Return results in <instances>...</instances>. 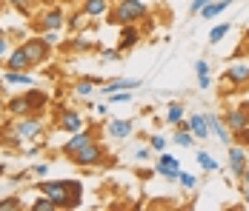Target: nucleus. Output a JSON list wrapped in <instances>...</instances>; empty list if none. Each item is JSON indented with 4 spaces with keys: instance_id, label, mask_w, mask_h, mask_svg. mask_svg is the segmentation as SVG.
<instances>
[{
    "instance_id": "27",
    "label": "nucleus",
    "mask_w": 249,
    "mask_h": 211,
    "mask_svg": "<svg viewBox=\"0 0 249 211\" xmlns=\"http://www.w3.org/2000/svg\"><path fill=\"white\" fill-rule=\"evenodd\" d=\"M69 183V209H77L83 203V183L80 180H66Z\"/></svg>"
},
{
    "instance_id": "28",
    "label": "nucleus",
    "mask_w": 249,
    "mask_h": 211,
    "mask_svg": "<svg viewBox=\"0 0 249 211\" xmlns=\"http://www.w3.org/2000/svg\"><path fill=\"white\" fill-rule=\"evenodd\" d=\"M172 143L180 146V148H192V146H195V134H192L189 129H178L172 134Z\"/></svg>"
},
{
    "instance_id": "48",
    "label": "nucleus",
    "mask_w": 249,
    "mask_h": 211,
    "mask_svg": "<svg viewBox=\"0 0 249 211\" xmlns=\"http://www.w3.org/2000/svg\"><path fill=\"white\" fill-rule=\"evenodd\" d=\"M66 3H80V0H66Z\"/></svg>"
},
{
    "instance_id": "10",
    "label": "nucleus",
    "mask_w": 249,
    "mask_h": 211,
    "mask_svg": "<svg viewBox=\"0 0 249 211\" xmlns=\"http://www.w3.org/2000/svg\"><path fill=\"white\" fill-rule=\"evenodd\" d=\"M224 123L229 126V131H241L249 126V103H238V106H229L224 114Z\"/></svg>"
},
{
    "instance_id": "31",
    "label": "nucleus",
    "mask_w": 249,
    "mask_h": 211,
    "mask_svg": "<svg viewBox=\"0 0 249 211\" xmlns=\"http://www.w3.org/2000/svg\"><path fill=\"white\" fill-rule=\"evenodd\" d=\"M69 49H75V51H92L95 49V40H89L86 34H77L69 40Z\"/></svg>"
},
{
    "instance_id": "11",
    "label": "nucleus",
    "mask_w": 249,
    "mask_h": 211,
    "mask_svg": "<svg viewBox=\"0 0 249 211\" xmlns=\"http://www.w3.org/2000/svg\"><path fill=\"white\" fill-rule=\"evenodd\" d=\"M57 129L60 131H66V134H75V131H80L83 129V114L77 112V109H60L57 112Z\"/></svg>"
},
{
    "instance_id": "47",
    "label": "nucleus",
    "mask_w": 249,
    "mask_h": 211,
    "mask_svg": "<svg viewBox=\"0 0 249 211\" xmlns=\"http://www.w3.org/2000/svg\"><path fill=\"white\" fill-rule=\"evenodd\" d=\"M244 200H247V209H249V191H244Z\"/></svg>"
},
{
    "instance_id": "25",
    "label": "nucleus",
    "mask_w": 249,
    "mask_h": 211,
    "mask_svg": "<svg viewBox=\"0 0 249 211\" xmlns=\"http://www.w3.org/2000/svg\"><path fill=\"white\" fill-rule=\"evenodd\" d=\"M98 83H100L98 77H86V80H77L72 92H75L77 97H83V100H89V97L95 94V86H98Z\"/></svg>"
},
{
    "instance_id": "9",
    "label": "nucleus",
    "mask_w": 249,
    "mask_h": 211,
    "mask_svg": "<svg viewBox=\"0 0 249 211\" xmlns=\"http://www.w3.org/2000/svg\"><path fill=\"white\" fill-rule=\"evenodd\" d=\"M155 171H158V177H163V180H169V183H178V174H180V160L175 157V154H158V160H155Z\"/></svg>"
},
{
    "instance_id": "50",
    "label": "nucleus",
    "mask_w": 249,
    "mask_h": 211,
    "mask_svg": "<svg viewBox=\"0 0 249 211\" xmlns=\"http://www.w3.org/2000/svg\"><path fill=\"white\" fill-rule=\"evenodd\" d=\"M112 3H115V0H112Z\"/></svg>"
},
{
    "instance_id": "36",
    "label": "nucleus",
    "mask_w": 249,
    "mask_h": 211,
    "mask_svg": "<svg viewBox=\"0 0 249 211\" xmlns=\"http://www.w3.org/2000/svg\"><path fill=\"white\" fill-rule=\"evenodd\" d=\"M23 209V203H20V197H6V200H0V211H20Z\"/></svg>"
},
{
    "instance_id": "45",
    "label": "nucleus",
    "mask_w": 249,
    "mask_h": 211,
    "mask_svg": "<svg viewBox=\"0 0 249 211\" xmlns=\"http://www.w3.org/2000/svg\"><path fill=\"white\" fill-rule=\"evenodd\" d=\"M9 6H15V9H20V6H35L37 0H6Z\"/></svg>"
},
{
    "instance_id": "32",
    "label": "nucleus",
    "mask_w": 249,
    "mask_h": 211,
    "mask_svg": "<svg viewBox=\"0 0 249 211\" xmlns=\"http://www.w3.org/2000/svg\"><path fill=\"white\" fill-rule=\"evenodd\" d=\"M86 20H89V17L83 15V9H77V12H72V15L66 17V23H69V29H72V32H80V29H83V23H86Z\"/></svg>"
},
{
    "instance_id": "1",
    "label": "nucleus",
    "mask_w": 249,
    "mask_h": 211,
    "mask_svg": "<svg viewBox=\"0 0 249 211\" xmlns=\"http://www.w3.org/2000/svg\"><path fill=\"white\" fill-rule=\"evenodd\" d=\"M43 126H46V120L43 114L37 112V114H23V117H15L12 126H6V140L12 143V146H23L26 140H37L40 134H43Z\"/></svg>"
},
{
    "instance_id": "46",
    "label": "nucleus",
    "mask_w": 249,
    "mask_h": 211,
    "mask_svg": "<svg viewBox=\"0 0 249 211\" xmlns=\"http://www.w3.org/2000/svg\"><path fill=\"white\" fill-rule=\"evenodd\" d=\"M241 180H244V191H249V168L244 171V177H241Z\"/></svg>"
},
{
    "instance_id": "5",
    "label": "nucleus",
    "mask_w": 249,
    "mask_h": 211,
    "mask_svg": "<svg viewBox=\"0 0 249 211\" xmlns=\"http://www.w3.org/2000/svg\"><path fill=\"white\" fill-rule=\"evenodd\" d=\"M37 191L49 197L54 209H69V183L66 180H43V183H37Z\"/></svg>"
},
{
    "instance_id": "33",
    "label": "nucleus",
    "mask_w": 249,
    "mask_h": 211,
    "mask_svg": "<svg viewBox=\"0 0 249 211\" xmlns=\"http://www.w3.org/2000/svg\"><path fill=\"white\" fill-rule=\"evenodd\" d=\"M152 157H155V148L152 146H138L135 148V163H149Z\"/></svg>"
},
{
    "instance_id": "24",
    "label": "nucleus",
    "mask_w": 249,
    "mask_h": 211,
    "mask_svg": "<svg viewBox=\"0 0 249 211\" xmlns=\"http://www.w3.org/2000/svg\"><path fill=\"white\" fill-rule=\"evenodd\" d=\"M195 77H198V89L206 92L212 86V77H209V60H195Z\"/></svg>"
},
{
    "instance_id": "14",
    "label": "nucleus",
    "mask_w": 249,
    "mask_h": 211,
    "mask_svg": "<svg viewBox=\"0 0 249 211\" xmlns=\"http://www.w3.org/2000/svg\"><path fill=\"white\" fill-rule=\"evenodd\" d=\"M143 40V32L138 29V23H129V26H121V40H118V49L121 51H132V49L138 46Z\"/></svg>"
},
{
    "instance_id": "44",
    "label": "nucleus",
    "mask_w": 249,
    "mask_h": 211,
    "mask_svg": "<svg viewBox=\"0 0 249 211\" xmlns=\"http://www.w3.org/2000/svg\"><path fill=\"white\" fill-rule=\"evenodd\" d=\"M95 114L98 117H109V103H98L95 106Z\"/></svg>"
},
{
    "instance_id": "38",
    "label": "nucleus",
    "mask_w": 249,
    "mask_h": 211,
    "mask_svg": "<svg viewBox=\"0 0 249 211\" xmlns=\"http://www.w3.org/2000/svg\"><path fill=\"white\" fill-rule=\"evenodd\" d=\"M40 37H43V43L49 49H54L60 43V29H54V32H40Z\"/></svg>"
},
{
    "instance_id": "17",
    "label": "nucleus",
    "mask_w": 249,
    "mask_h": 211,
    "mask_svg": "<svg viewBox=\"0 0 249 211\" xmlns=\"http://www.w3.org/2000/svg\"><path fill=\"white\" fill-rule=\"evenodd\" d=\"M80 9L89 20H98L112 12V0H80Z\"/></svg>"
},
{
    "instance_id": "34",
    "label": "nucleus",
    "mask_w": 249,
    "mask_h": 211,
    "mask_svg": "<svg viewBox=\"0 0 249 211\" xmlns=\"http://www.w3.org/2000/svg\"><path fill=\"white\" fill-rule=\"evenodd\" d=\"M178 183H180V188H186V191H192V188L198 186V177H195V174H189V171H183V168H180V174H178Z\"/></svg>"
},
{
    "instance_id": "43",
    "label": "nucleus",
    "mask_w": 249,
    "mask_h": 211,
    "mask_svg": "<svg viewBox=\"0 0 249 211\" xmlns=\"http://www.w3.org/2000/svg\"><path fill=\"white\" fill-rule=\"evenodd\" d=\"M206 3H212V0H192V3H189V15H198Z\"/></svg>"
},
{
    "instance_id": "35",
    "label": "nucleus",
    "mask_w": 249,
    "mask_h": 211,
    "mask_svg": "<svg viewBox=\"0 0 249 211\" xmlns=\"http://www.w3.org/2000/svg\"><path fill=\"white\" fill-rule=\"evenodd\" d=\"M121 57H124V51L118 46L115 49H100V60H103V63H118Z\"/></svg>"
},
{
    "instance_id": "2",
    "label": "nucleus",
    "mask_w": 249,
    "mask_h": 211,
    "mask_svg": "<svg viewBox=\"0 0 249 211\" xmlns=\"http://www.w3.org/2000/svg\"><path fill=\"white\" fill-rule=\"evenodd\" d=\"M149 17V6L143 0H115L112 12L106 15V20L115 26H129V23H143Z\"/></svg>"
},
{
    "instance_id": "16",
    "label": "nucleus",
    "mask_w": 249,
    "mask_h": 211,
    "mask_svg": "<svg viewBox=\"0 0 249 211\" xmlns=\"http://www.w3.org/2000/svg\"><path fill=\"white\" fill-rule=\"evenodd\" d=\"M186 123H189V131L195 134V140H206V137L212 134V129H209V117H206L203 112H192V114L186 117Z\"/></svg>"
},
{
    "instance_id": "3",
    "label": "nucleus",
    "mask_w": 249,
    "mask_h": 211,
    "mask_svg": "<svg viewBox=\"0 0 249 211\" xmlns=\"http://www.w3.org/2000/svg\"><path fill=\"white\" fill-rule=\"evenodd\" d=\"M66 160L72 165H80V168H95V165H103L106 163V146L100 140H92L86 143L83 148H77L72 154H66Z\"/></svg>"
},
{
    "instance_id": "30",
    "label": "nucleus",
    "mask_w": 249,
    "mask_h": 211,
    "mask_svg": "<svg viewBox=\"0 0 249 211\" xmlns=\"http://www.w3.org/2000/svg\"><path fill=\"white\" fill-rule=\"evenodd\" d=\"M229 32H232V23H229V20H226V23H218L215 29H212V32H209L206 43H212V46H215V43H221V40H224Z\"/></svg>"
},
{
    "instance_id": "15",
    "label": "nucleus",
    "mask_w": 249,
    "mask_h": 211,
    "mask_svg": "<svg viewBox=\"0 0 249 211\" xmlns=\"http://www.w3.org/2000/svg\"><path fill=\"white\" fill-rule=\"evenodd\" d=\"M206 117H209V129H212V134L218 137V143L229 148V146L235 143V137H232V131H229V126L224 123V117H221V114H212V112H209Z\"/></svg>"
},
{
    "instance_id": "4",
    "label": "nucleus",
    "mask_w": 249,
    "mask_h": 211,
    "mask_svg": "<svg viewBox=\"0 0 249 211\" xmlns=\"http://www.w3.org/2000/svg\"><path fill=\"white\" fill-rule=\"evenodd\" d=\"M224 83H229V89H249V57H235L226 66Z\"/></svg>"
},
{
    "instance_id": "22",
    "label": "nucleus",
    "mask_w": 249,
    "mask_h": 211,
    "mask_svg": "<svg viewBox=\"0 0 249 211\" xmlns=\"http://www.w3.org/2000/svg\"><path fill=\"white\" fill-rule=\"evenodd\" d=\"M6 112H9L12 117H23V114H32V109H29V100H26V94H18V97H12V100L6 103Z\"/></svg>"
},
{
    "instance_id": "39",
    "label": "nucleus",
    "mask_w": 249,
    "mask_h": 211,
    "mask_svg": "<svg viewBox=\"0 0 249 211\" xmlns=\"http://www.w3.org/2000/svg\"><path fill=\"white\" fill-rule=\"evenodd\" d=\"M166 143H169V140H166L163 134H152V137H149V146L155 148V154H160V151L166 148Z\"/></svg>"
},
{
    "instance_id": "8",
    "label": "nucleus",
    "mask_w": 249,
    "mask_h": 211,
    "mask_svg": "<svg viewBox=\"0 0 249 211\" xmlns=\"http://www.w3.org/2000/svg\"><path fill=\"white\" fill-rule=\"evenodd\" d=\"M66 26V12L60 6H49L37 15V32H54Z\"/></svg>"
},
{
    "instance_id": "49",
    "label": "nucleus",
    "mask_w": 249,
    "mask_h": 211,
    "mask_svg": "<svg viewBox=\"0 0 249 211\" xmlns=\"http://www.w3.org/2000/svg\"><path fill=\"white\" fill-rule=\"evenodd\" d=\"M0 89H3V77H0Z\"/></svg>"
},
{
    "instance_id": "19",
    "label": "nucleus",
    "mask_w": 249,
    "mask_h": 211,
    "mask_svg": "<svg viewBox=\"0 0 249 211\" xmlns=\"http://www.w3.org/2000/svg\"><path fill=\"white\" fill-rule=\"evenodd\" d=\"M6 69H12V71H29V69H32L29 54H26L23 46H18V49H12V51H9V57H6Z\"/></svg>"
},
{
    "instance_id": "23",
    "label": "nucleus",
    "mask_w": 249,
    "mask_h": 211,
    "mask_svg": "<svg viewBox=\"0 0 249 211\" xmlns=\"http://www.w3.org/2000/svg\"><path fill=\"white\" fill-rule=\"evenodd\" d=\"M3 83H9V86H35V77H32L29 71H12V69H6V74H3Z\"/></svg>"
},
{
    "instance_id": "21",
    "label": "nucleus",
    "mask_w": 249,
    "mask_h": 211,
    "mask_svg": "<svg viewBox=\"0 0 249 211\" xmlns=\"http://www.w3.org/2000/svg\"><path fill=\"white\" fill-rule=\"evenodd\" d=\"M235 0H212V3H206L203 9L198 12V17H203V20H212V17H218V15H224L226 9L232 6Z\"/></svg>"
},
{
    "instance_id": "42",
    "label": "nucleus",
    "mask_w": 249,
    "mask_h": 211,
    "mask_svg": "<svg viewBox=\"0 0 249 211\" xmlns=\"http://www.w3.org/2000/svg\"><path fill=\"white\" fill-rule=\"evenodd\" d=\"M29 174H35V177H46V174H49V163H37Z\"/></svg>"
},
{
    "instance_id": "29",
    "label": "nucleus",
    "mask_w": 249,
    "mask_h": 211,
    "mask_svg": "<svg viewBox=\"0 0 249 211\" xmlns=\"http://www.w3.org/2000/svg\"><path fill=\"white\" fill-rule=\"evenodd\" d=\"M195 163H198L203 171H218V168H221V165H218V160H215L209 151H203V148H200L198 154H195Z\"/></svg>"
},
{
    "instance_id": "20",
    "label": "nucleus",
    "mask_w": 249,
    "mask_h": 211,
    "mask_svg": "<svg viewBox=\"0 0 249 211\" xmlns=\"http://www.w3.org/2000/svg\"><path fill=\"white\" fill-rule=\"evenodd\" d=\"M26 100H29V109H32V114H37V112H43L46 106H49V94L43 92V89H26Z\"/></svg>"
},
{
    "instance_id": "37",
    "label": "nucleus",
    "mask_w": 249,
    "mask_h": 211,
    "mask_svg": "<svg viewBox=\"0 0 249 211\" xmlns=\"http://www.w3.org/2000/svg\"><path fill=\"white\" fill-rule=\"evenodd\" d=\"M32 211H54V203H52L46 194H40V200L32 203Z\"/></svg>"
},
{
    "instance_id": "26",
    "label": "nucleus",
    "mask_w": 249,
    "mask_h": 211,
    "mask_svg": "<svg viewBox=\"0 0 249 211\" xmlns=\"http://www.w3.org/2000/svg\"><path fill=\"white\" fill-rule=\"evenodd\" d=\"M180 120H186V109H183V103L172 100V103L166 106V123H169V126H178Z\"/></svg>"
},
{
    "instance_id": "7",
    "label": "nucleus",
    "mask_w": 249,
    "mask_h": 211,
    "mask_svg": "<svg viewBox=\"0 0 249 211\" xmlns=\"http://www.w3.org/2000/svg\"><path fill=\"white\" fill-rule=\"evenodd\" d=\"M226 163H229V174L232 177H244V171L249 168V151L244 146L232 143L229 151H226Z\"/></svg>"
},
{
    "instance_id": "40",
    "label": "nucleus",
    "mask_w": 249,
    "mask_h": 211,
    "mask_svg": "<svg viewBox=\"0 0 249 211\" xmlns=\"http://www.w3.org/2000/svg\"><path fill=\"white\" fill-rule=\"evenodd\" d=\"M232 137H235V143H238V146L249 148V126H247V129H241V131H235Z\"/></svg>"
},
{
    "instance_id": "12",
    "label": "nucleus",
    "mask_w": 249,
    "mask_h": 211,
    "mask_svg": "<svg viewBox=\"0 0 249 211\" xmlns=\"http://www.w3.org/2000/svg\"><path fill=\"white\" fill-rule=\"evenodd\" d=\"M138 86H143L141 77H112V80H106L100 86V94L106 97V94H115V92H135Z\"/></svg>"
},
{
    "instance_id": "18",
    "label": "nucleus",
    "mask_w": 249,
    "mask_h": 211,
    "mask_svg": "<svg viewBox=\"0 0 249 211\" xmlns=\"http://www.w3.org/2000/svg\"><path fill=\"white\" fill-rule=\"evenodd\" d=\"M92 140H98V137H95V131L80 129V131H75V134H69V137H66V143H63V154H72V151L83 148L86 143H92Z\"/></svg>"
},
{
    "instance_id": "41",
    "label": "nucleus",
    "mask_w": 249,
    "mask_h": 211,
    "mask_svg": "<svg viewBox=\"0 0 249 211\" xmlns=\"http://www.w3.org/2000/svg\"><path fill=\"white\" fill-rule=\"evenodd\" d=\"M9 51H12V43H9V37H6V34H0V63L9 57Z\"/></svg>"
},
{
    "instance_id": "13",
    "label": "nucleus",
    "mask_w": 249,
    "mask_h": 211,
    "mask_svg": "<svg viewBox=\"0 0 249 211\" xmlns=\"http://www.w3.org/2000/svg\"><path fill=\"white\" fill-rule=\"evenodd\" d=\"M135 131V123L126 117H109L106 120V134L112 137V140H126L129 134Z\"/></svg>"
},
{
    "instance_id": "6",
    "label": "nucleus",
    "mask_w": 249,
    "mask_h": 211,
    "mask_svg": "<svg viewBox=\"0 0 249 211\" xmlns=\"http://www.w3.org/2000/svg\"><path fill=\"white\" fill-rule=\"evenodd\" d=\"M20 46H23L26 54H29V63H32V69H35V66H43V63L49 60V51H52V49L43 43V37H40V34H35V37H26Z\"/></svg>"
}]
</instances>
